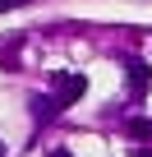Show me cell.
<instances>
[{
    "label": "cell",
    "mask_w": 152,
    "mask_h": 157,
    "mask_svg": "<svg viewBox=\"0 0 152 157\" xmlns=\"http://www.w3.org/2000/svg\"><path fill=\"white\" fill-rule=\"evenodd\" d=\"M0 157H5V143H0Z\"/></svg>",
    "instance_id": "obj_6"
},
{
    "label": "cell",
    "mask_w": 152,
    "mask_h": 157,
    "mask_svg": "<svg viewBox=\"0 0 152 157\" xmlns=\"http://www.w3.org/2000/svg\"><path fill=\"white\" fill-rule=\"evenodd\" d=\"M51 83L60 88V97L37 102V116H55V111H65L69 102H79V97L88 93V78H83V74H51Z\"/></svg>",
    "instance_id": "obj_1"
},
{
    "label": "cell",
    "mask_w": 152,
    "mask_h": 157,
    "mask_svg": "<svg viewBox=\"0 0 152 157\" xmlns=\"http://www.w3.org/2000/svg\"><path fill=\"white\" fill-rule=\"evenodd\" d=\"M134 157H152V152H147V148H138V152H134Z\"/></svg>",
    "instance_id": "obj_5"
},
{
    "label": "cell",
    "mask_w": 152,
    "mask_h": 157,
    "mask_svg": "<svg viewBox=\"0 0 152 157\" xmlns=\"http://www.w3.org/2000/svg\"><path fill=\"white\" fill-rule=\"evenodd\" d=\"M147 78H152V69H147L143 60H129V83H134V93H138V97L147 93Z\"/></svg>",
    "instance_id": "obj_2"
},
{
    "label": "cell",
    "mask_w": 152,
    "mask_h": 157,
    "mask_svg": "<svg viewBox=\"0 0 152 157\" xmlns=\"http://www.w3.org/2000/svg\"><path fill=\"white\" fill-rule=\"evenodd\" d=\"M51 157H74V152H65V148H55V152H51Z\"/></svg>",
    "instance_id": "obj_4"
},
{
    "label": "cell",
    "mask_w": 152,
    "mask_h": 157,
    "mask_svg": "<svg viewBox=\"0 0 152 157\" xmlns=\"http://www.w3.org/2000/svg\"><path fill=\"white\" fill-rule=\"evenodd\" d=\"M129 134H134V139H147V134H152V120H129Z\"/></svg>",
    "instance_id": "obj_3"
}]
</instances>
